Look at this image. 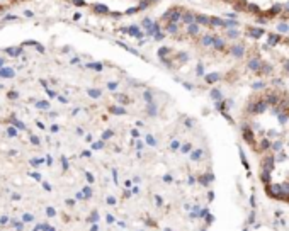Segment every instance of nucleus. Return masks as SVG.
Instances as JSON below:
<instances>
[{"instance_id":"obj_1","label":"nucleus","mask_w":289,"mask_h":231,"mask_svg":"<svg viewBox=\"0 0 289 231\" xmlns=\"http://www.w3.org/2000/svg\"><path fill=\"white\" fill-rule=\"evenodd\" d=\"M22 2H26V0H0V12H5V10L14 9V7L21 5Z\"/></svg>"},{"instance_id":"obj_2","label":"nucleus","mask_w":289,"mask_h":231,"mask_svg":"<svg viewBox=\"0 0 289 231\" xmlns=\"http://www.w3.org/2000/svg\"><path fill=\"white\" fill-rule=\"evenodd\" d=\"M22 219H24V223H31L34 218H32L31 214H27V213H26V214H22Z\"/></svg>"},{"instance_id":"obj_3","label":"nucleus","mask_w":289,"mask_h":231,"mask_svg":"<svg viewBox=\"0 0 289 231\" xmlns=\"http://www.w3.org/2000/svg\"><path fill=\"white\" fill-rule=\"evenodd\" d=\"M7 223H9V218H7V216H2V218H0V224H7Z\"/></svg>"},{"instance_id":"obj_4","label":"nucleus","mask_w":289,"mask_h":231,"mask_svg":"<svg viewBox=\"0 0 289 231\" xmlns=\"http://www.w3.org/2000/svg\"><path fill=\"white\" fill-rule=\"evenodd\" d=\"M48 216H55V209H53V207H48Z\"/></svg>"}]
</instances>
